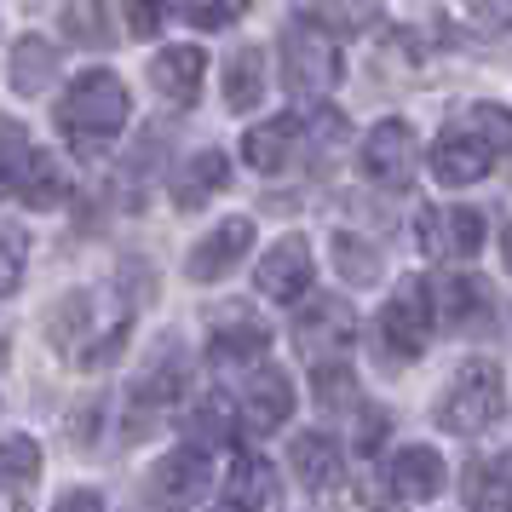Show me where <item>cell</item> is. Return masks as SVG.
Returning a JSON list of instances; mask_svg holds the SVG:
<instances>
[{"instance_id":"obj_1","label":"cell","mask_w":512,"mask_h":512,"mask_svg":"<svg viewBox=\"0 0 512 512\" xmlns=\"http://www.w3.org/2000/svg\"><path fill=\"white\" fill-rule=\"evenodd\" d=\"M127 328H133V300L116 282L104 288H81L52 311V346L70 357L75 369H104L127 351Z\"/></svg>"},{"instance_id":"obj_2","label":"cell","mask_w":512,"mask_h":512,"mask_svg":"<svg viewBox=\"0 0 512 512\" xmlns=\"http://www.w3.org/2000/svg\"><path fill=\"white\" fill-rule=\"evenodd\" d=\"M127 87L121 75L110 70H87L70 81V93L58 98V127L70 133L75 144H110L127 127Z\"/></svg>"},{"instance_id":"obj_3","label":"cell","mask_w":512,"mask_h":512,"mask_svg":"<svg viewBox=\"0 0 512 512\" xmlns=\"http://www.w3.org/2000/svg\"><path fill=\"white\" fill-rule=\"evenodd\" d=\"M507 409V374L501 363H484V357H472L455 369V380L443 386L438 397V426L443 432H455V438H478L484 426H495Z\"/></svg>"},{"instance_id":"obj_4","label":"cell","mask_w":512,"mask_h":512,"mask_svg":"<svg viewBox=\"0 0 512 512\" xmlns=\"http://www.w3.org/2000/svg\"><path fill=\"white\" fill-rule=\"evenodd\" d=\"M432 328H438V311H432V282H403L392 300L380 305V317H374V334H380V346L386 357L397 363H409L420 351L432 346Z\"/></svg>"},{"instance_id":"obj_5","label":"cell","mask_w":512,"mask_h":512,"mask_svg":"<svg viewBox=\"0 0 512 512\" xmlns=\"http://www.w3.org/2000/svg\"><path fill=\"white\" fill-rule=\"evenodd\" d=\"M282 81H288V93H300V98H323L340 81V47H334V35L317 24L288 29L282 35Z\"/></svg>"},{"instance_id":"obj_6","label":"cell","mask_w":512,"mask_h":512,"mask_svg":"<svg viewBox=\"0 0 512 512\" xmlns=\"http://www.w3.org/2000/svg\"><path fill=\"white\" fill-rule=\"evenodd\" d=\"M294 346H300L305 363H340L357 346V311L340 294H317L294 317Z\"/></svg>"},{"instance_id":"obj_7","label":"cell","mask_w":512,"mask_h":512,"mask_svg":"<svg viewBox=\"0 0 512 512\" xmlns=\"http://www.w3.org/2000/svg\"><path fill=\"white\" fill-rule=\"evenodd\" d=\"M208 489H213L208 449H202V443H179L173 455L156 461L144 495H150V507H162V512H185V507H196V501H208Z\"/></svg>"},{"instance_id":"obj_8","label":"cell","mask_w":512,"mask_h":512,"mask_svg":"<svg viewBox=\"0 0 512 512\" xmlns=\"http://www.w3.org/2000/svg\"><path fill=\"white\" fill-rule=\"evenodd\" d=\"M185 380H190L185 346L167 334V340H156V351L144 357V369L133 374V409H144V415H167V409H179Z\"/></svg>"},{"instance_id":"obj_9","label":"cell","mask_w":512,"mask_h":512,"mask_svg":"<svg viewBox=\"0 0 512 512\" xmlns=\"http://www.w3.org/2000/svg\"><path fill=\"white\" fill-rule=\"evenodd\" d=\"M432 311H438L443 328L455 334H489V317H495V294L478 271H443L438 288H432Z\"/></svg>"},{"instance_id":"obj_10","label":"cell","mask_w":512,"mask_h":512,"mask_svg":"<svg viewBox=\"0 0 512 512\" xmlns=\"http://www.w3.org/2000/svg\"><path fill=\"white\" fill-rule=\"evenodd\" d=\"M363 173H369L374 185H409L415 179V127L409 121H374L369 133H363Z\"/></svg>"},{"instance_id":"obj_11","label":"cell","mask_w":512,"mask_h":512,"mask_svg":"<svg viewBox=\"0 0 512 512\" xmlns=\"http://www.w3.org/2000/svg\"><path fill=\"white\" fill-rule=\"evenodd\" d=\"M311 277H317V265H311V242H305V236H282V242H271V254L259 259V271H254L259 294L277 300V305L305 300V294H311Z\"/></svg>"},{"instance_id":"obj_12","label":"cell","mask_w":512,"mask_h":512,"mask_svg":"<svg viewBox=\"0 0 512 512\" xmlns=\"http://www.w3.org/2000/svg\"><path fill=\"white\" fill-rule=\"evenodd\" d=\"M489 242L478 208H420V248L438 259H472Z\"/></svg>"},{"instance_id":"obj_13","label":"cell","mask_w":512,"mask_h":512,"mask_svg":"<svg viewBox=\"0 0 512 512\" xmlns=\"http://www.w3.org/2000/svg\"><path fill=\"white\" fill-rule=\"evenodd\" d=\"M254 248V219L248 213H231L225 225H213L196 248H190V259H185V277L190 282H219L225 271H231L236 259Z\"/></svg>"},{"instance_id":"obj_14","label":"cell","mask_w":512,"mask_h":512,"mask_svg":"<svg viewBox=\"0 0 512 512\" xmlns=\"http://www.w3.org/2000/svg\"><path fill=\"white\" fill-rule=\"evenodd\" d=\"M265 351H271V328L248 317L242 305L225 311V323L208 334V363L219 369H248V363H265Z\"/></svg>"},{"instance_id":"obj_15","label":"cell","mask_w":512,"mask_h":512,"mask_svg":"<svg viewBox=\"0 0 512 512\" xmlns=\"http://www.w3.org/2000/svg\"><path fill=\"white\" fill-rule=\"evenodd\" d=\"M426 162H432V179H438V185L461 190V185H478V179H484L489 162H495V150H489L478 133H455V127H449V133L432 144Z\"/></svg>"},{"instance_id":"obj_16","label":"cell","mask_w":512,"mask_h":512,"mask_svg":"<svg viewBox=\"0 0 512 512\" xmlns=\"http://www.w3.org/2000/svg\"><path fill=\"white\" fill-rule=\"evenodd\" d=\"M443 484H449V466H443L438 449H426V443L397 449V461H392V495L397 501H438Z\"/></svg>"},{"instance_id":"obj_17","label":"cell","mask_w":512,"mask_h":512,"mask_svg":"<svg viewBox=\"0 0 512 512\" xmlns=\"http://www.w3.org/2000/svg\"><path fill=\"white\" fill-rule=\"evenodd\" d=\"M202 75H208V58L202 47H167L150 58V87L167 98V104H196L202 93Z\"/></svg>"},{"instance_id":"obj_18","label":"cell","mask_w":512,"mask_h":512,"mask_svg":"<svg viewBox=\"0 0 512 512\" xmlns=\"http://www.w3.org/2000/svg\"><path fill=\"white\" fill-rule=\"evenodd\" d=\"M288 415H294V386H288V374L259 369L254 380H248V392H242V426L277 432V426H288Z\"/></svg>"},{"instance_id":"obj_19","label":"cell","mask_w":512,"mask_h":512,"mask_svg":"<svg viewBox=\"0 0 512 512\" xmlns=\"http://www.w3.org/2000/svg\"><path fill=\"white\" fill-rule=\"evenodd\" d=\"M58 70H64V58H58L52 41H41V35H18L12 41V93L41 98L58 81Z\"/></svg>"},{"instance_id":"obj_20","label":"cell","mask_w":512,"mask_h":512,"mask_svg":"<svg viewBox=\"0 0 512 512\" xmlns=\"http://www.w3.org/2000/svg\"><path fill=\"white\" fill-rule=\"evenodd\" d=\"M288 466H294V478L311 495L317 489H334L340 484V443L328 438V432H300V438L288 443Z\"/></svg>"},{"instance_id":"obj_21","label":"cell","mask_w":512,"mask_h":512,"mask_svg":"<svg viewBox=\"0 0 512 512\" xmlns=\"http://www.w3.org/2000/svg\"><path fill=\"white\" fill-rule=\"evenodd\" d=\"M225 495H231L236 512H277V472H271V461L265 455H236Z\"/></svg>"},{"instance_id":"obj_22","label":"cell","mask_w":512,"mask_h":512,"mask_svg":"<svg viewBox=\"0 0 512 512\" xmlns=\"http://www.w3.org/2000/svg\"><path fill=\"white\" fill-rule=\"evenodd\" d=\"M231 185V156L225 150H196L185 167H179V179H173V202L179 208H202L208 196Z\"/></svg>"},{"instance_id":"obj_23","label":"cell","mask_w":512,"mask_h":512,"mask_svg":"<svg viewBox=\"0 0 512 512\" xmlns=\"http://www.w3.org/2000/svg\"><path fill=\"white\" fill-rule=\"evenodd\" d=\"M294 144H300V121L294 116H271V121H259V127H248L242 156H248L254 173H277V167H288Z\"/></svg>"},{"instance_id":"obj_24","label":"cell","mask_w":512,"mask_h":512,"mask_svg":"<svg viewBox=\"0 0 512 512\" xmlns=\"http://www.w3.org/2000/svg\"><path fill=\"white\" fill-rule=\"evenodd\" d=\"M466 501L472 512H512V455H484L466 466Z\"/></svg>"},{"instance_id":"obj_25","label":"cell","mask_w":512,"mask_h":512,"mask_svg":"<svg viewBox=\"0 0 512 512\" xmlns=\"http://www.w3.org/2000/svg\"><path fill=\"white\" fill-rule=\"evenodd\" d=\"M18 196H24V208H58V202H70V173H64V162L58 156H47V150H35L24 167V179H18Z\"/></svg>"},{"instance_id":"obj_26","label":"cell","mask_w":512,"mask_h":512,"mask_svg":"<svg viewBox=\"0 0 512 512\" xmlns=\"http://www.w3.org/2000/svg\"><path fill=\"white\" fill-rule=\"evenodd\" d=\"M265 93V52L242 47L225 58V110H254Z\"/></svg>"},{"instance_id":"obj_27","label":"cell","mask_w":512,"mask_h":512,"mask_svg":"<svg viewBox=\"0 0 512 512\" xmlns=\"http://www.w3.org/2000/svg\"><path fill=\"white\" fill-rule=\"evenodd\" d=\"M236 432H242V415H236V403L225 392H213V397H202L196 409H190V443H231Z\"/></svg>"},{"instance_id":"obj_28","label":"cell","mask_w":512,"mask_h":512,"mask_svg":"<svg viewBox=\"0 0 512 512\" xmlns=\"http://www.w3.org/2000/svg\"><path fill=\"white\" fill-rule=\"evenodd\" d=\"M328 254H334V271H340V277L363 282V288L380 282V271H386V265H380V248H374V242H357L351 231L334 236V248H328Z\"/></svg>"},{"instance_id":"obj_29","label":"cell","mask_w":512,"mask_h":512,"mask_svg":"<svg viewBox=\"0 0 512 512\" xmlns=\"http://www.w3.org/2000/svg\"><path fill=\"white\" fill-rule=\"evenodd\" d=\"M311 392H317V409H357V380H351L346 363H311Z\"/></svg>"},{"instance_id":"obj_30","label":"cell","mask_w":512,"mask_h":512,"mask_svg":"<svg viewBox=\"0 0 512 512\" xmlns=\"http://www.w3.org/2000/svg\"><path fill=\"white\" fill-rule=\"evenodd\" d=\"M64 35L81 47H110V18H104V0H70L64 6Z\"/></svg>"},{"instance_id":"obj_31","label":"cell","mask_w":512,"mask_h":512,"mask_svg":"<svg viewBox=\"0 0 512 512\" xmlns=\"http://www.w3.org/2000/svg\"><path fill=\"white\" fill-rule=\"evenodd\" d=\"M24 271H29V231L24 225H0V300L18 294Z\"/></svg>"},{"instance_id":"obj_32","label":"cell","mask_w":512,"mask_h":512,"mask_svg":"<svg viewBox=\"0 0 512 512\" xmlns=\"http://www.w3.org/2000/svg\"><path fill=\"white\" fill-rule=\"evenodd\" d=\"M29 156H35V150H29V133L12 116H0V190H18Z\"/></svg>"},{"instance_id":"obj_33","label":"cell","mask_w":512,"mask_h":512,"mask_svg":"<svg viewBox=\"0 0 512 512\" xmlns=\"http://www.w3.org/2000/svg\"><path fill=\"white\" fill-rule=\"evenodd\" d=\"M41 478V449L29 438H6L0 443V484H29Z\"/></svg>"},{"instance_id":"obj_34","label":"cell","mask_w":512,"mask_h":512,"mask_svg":"<svg viewBox=\"0 0 512 512\" xmlns=\"http://www.w3.org/2000/svg\"><path fill=\"white\" fill-rule=\"evenodd\" d=\"M179 12H185V24H196V29H225L248 12V0H179Z\"/></svg>"},{"instance_id":"obj_35","label":"cell","mask_w":512,"mask_h":512,"mask_svg":"<svg viewBox=\"0 0 512 512\" xmlns=\"http://www.w3.org/2000/svg\"><path fill=\"white\" fill-rule=\"evenodd\" d=\"M472 127H478V139H484L489 150L512 156V110H501V104H478V110H472Z\"/></svg>"},{"instance_id":"obj_36","label":"cell","mask_w":512,"mask_h":512,"mask_svg":"<svg viewBox=\"0 0 512 512\" xmlns=\"http://www.w3.org/2000/svg\"><path fill=\"white\" fill-rule=\"evenodd\" d=\"M167 6H173V0H127V29H133L139 41H150V35H162V24H167Z\"/></svg>"},{"instance_id":"obj_37","label":"cell","mask_w":512,"mask_h":512,"mask_svg":"<svg viewBox=\"0 0 512 512\" xmlns=\"http://www.w3.org/2000/svg\"><path fill=\"white\" fill-rule=\"evenodd\" d=\"M380 438H386V415L363 403V420H357V449H363V455H374V449H380Z\"/></svg>"},{"instance_id":"obj_38","label":"cell","mask_w":512,"mask_h":512,"mask_svg":"<svg viewBox=\"0 0 512 512\" xmlns=\"http://www.w3.org/2000/svg\"><path fill=\"white\" fill-rule=\"evenodd\" d=\"M52 512H104V495L98 489H70V495H58Z\"/></svg>"},{"instance_id":"obj_39","label":"cell","mask_w":512,"mask_h":512,"mask_svg":"<svg viewBox=\"0 0 512 512\" xmlns=\"http://www.w3.org/2000/svg\"><path fill=\"white\" fill-rule=\"evenodd\" d=\"M466 12H478L484 24H512V0H466Z\"/></svg>"},{"instance_id":"obj_40","label":"cell","mask_w":512,"mask_h":512,"mask_svg":"<svg viewBox=\"0 0 512 512\" xmlns=\"http://www.w3.org/2000/svg\"><path fill=\"white\" fill-rule=\"evenodd\" d=\"M501 265H507V271H512V219H507V225H501Z\"/></svg>"},{"instance_id":"obj_41","label":"cell","mask_w":512,"mask_h":512,"mask_svg":"<svg viewBox=\"0 0 512 512\" xmlns=\"http://www.w3.org/2000/svg\"><path fill=\"white\" fill-rule=\"evenodd\" d=\"M0 512H24V507H18V501H12V495H0Z\"/></svg>"},{"instance_id":"obj_42","label":"cell","mask_w":512,"mask_h":512,"mask_svg":"<svg viewBox=\"0 0 512 512\" xmlns=\"http://www.w3.org/2000/svg\"><path fill=\"white\" fill-rule=\"evenodd\" d=\"M213 512H236V507H231V501H225V507H213Z\"/></svg>"}]
</instances>
